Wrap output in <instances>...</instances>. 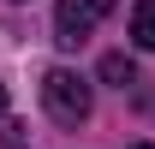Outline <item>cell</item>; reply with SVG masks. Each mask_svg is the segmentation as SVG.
Listing matches in <instances>:
<instances>
[{"mask_svg":"<svg viewBox=\"0 0 155 149\" xmlns=\"http://www.w3.org/2000/svg\"><path fill=\"white\" fill-rule=\"evenodd\" d=\"M6 149H24V143H6Z\"/></svg>","mask_w":155,"mask_h":149,"instance_id":"52a82bcc","label":"cell"},{"mask_svg":"<svg viewBox=\"0 0 155 149\" xmlns=\"http://www.w3.org/2000/svg\"><path fill=\"white\" fill-rule=\"evenodd\" d=\"M107 12H114V0H60L54 6V42L60 48H84L96 18H107Z\"/></svg>","mask_w":155,"mask_h":149,"instance_id":"7a4b0ae2","label":"cell"},{"mask_svg":"<svg viewBox=\"0 0 155 149\" xmlns=\"http://www.w3.org/2000/svg\"><path fill=\"white\" fill-rule=\"evenodd\" d=\"M131 42L155 54V0H137L131 6Z\"/></svg>","mask_w":155,"mask_h":149,"instance_id":"3957f363","label":"cell"},{"mask_svg":"<svg viewBox=\"0 0 155 149\" xmlns=\"http://www.w3.org/2000/svg\"><path fill=\"white\" fill-rule=\"evenodd\" d=\"M42 108L54 113L60 125H84L90 108H96V90H90V78H78L72 66H48V72H42Z\"/></svg>","mask_w":155,"mask_h":149,"instance_id":"6da1fadb","label":"cell"},{"mask_svg":"<svg viewBox=\"0 0 155 149\" xmlns=\"http://www.w3.org/2000/svg\"><path fill=\"white\" fill-rule=\"evenodd\" d=\"M6 101H12V95H6V84H0V113H6Z\"/></svg>","mask_w":155,"mask_h":149,"instance_id":"5b68a950","label":"cell"},{"mask_svg":"<svg viewBox=\"0 0 155 149\" xmlns=\"http://www.w3.org/2000/svg\"><path fill=\"white\" fill-rule=\"evenodd\" d=\"M125 149H155V143H125Z\"/></svg>","mask_w":155,"mask_h":149,"instance_id":"8992f818","label":"cell"},{"mask_svg":"<svg viewBox=\"0 0 155 149\" xmlns=\"http://www.w3.org/2000/svg\"><path fill=\"white\" fill-rule=\"evenodd\" d=\"M101 78H107L114 90H131V84H137V66L125 54H107V60H101Z\"/></svg>","mask_w":155,"mask_h":149,"instance_id":"277c9868","label":"cell"}]
</instances>
